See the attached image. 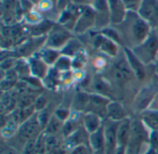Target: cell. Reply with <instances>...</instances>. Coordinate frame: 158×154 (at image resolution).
Wrapping results in <instances>:
<instances>
[{
    "mask_svg": "<svg viewBox=\"0 0 158 154\" xmlns=\"http://www.w3.org/2000/svg\"><path fill=\"white\" fill-rule=\"evenodd\" d=\"M41 130L43 129L39 124L37 116H32L31 118L19 125L17 132L19 139L25 143L29 140L37 139L41 134Z\"/></svg>",
    "mask_w": 158,
    "mask_h": 154,
    "instance_id": "cell-1",
    "label": "cell"
},
{
    "mask_svg": "<svg viewBox=\"0 0 158 154\" xmlns=\"http://www.w3.org/2000/svg\"><path fill=\"white\" fill-rule=\"evenodd\" d=\"M119 122L109 120L103 126L105 136V154H113L118 147V127Z\"/></svg>",
    "mask_w": 158,
    "mask_h": 154,
    "instance_id": "cell-2",
    "label": "cell"
},
{
    "mask_svg": "<svg viewBox=\"0 0 158 154\" xmlns=\"http://www.w3.org/2000/svg\"><path fill=\"white\" fill-rule=\"evenodd\" d=\"M137 50H141V57L146 58V62L153 60L158 51V39L155 36H148L144 43H141L137 48Z\"/></svg>",
    "mask_w": 158,
    "mask_h": 154,
    "instance_id": "cell-3",
    "label": "cell"
},
{
    "mask_svg": "<svg viewBox=\"0 0 158 154\" xmlns=\"http://www.w3.org/2000/svg\"><path fill=\"white\" fill-rule=\"evenodd\" d=\"M88 144L93 152H105V136L103 127L88 137Z\"/></svg>",
    "mask_w": 158,
    "mask_h": 154,
    "instance_id": "cell-4",
    "label": "cell"
},
{
    "mask_svg": "<svg viewBox=\"0 0 158 154\" xmlns=\"http://www.w3.org/2000/svg\"><path fill=\"white\" fill-rule=\"evenodd\" d=\"M110 10V19L114 23H119L125 17V6L122 0H107Z\"/></svg>",
    "mask_w": 158,
    "mask_h": 154,
    "instance_id": "cell-5",
    "label": "cell"
},
{
    "mask_svg": "<svg viewBox=\"0 0 158 154\" xmlns=\"http://www.w3.org/2000/svg\"><path fill=\"white\" fill-rule=\"evenodd\" d=\"M131 121L127 118H125L124 120L118 123V133H117L118 146L127 148L129 139H130V134H131Z\"/></svg>",
    "mask_w": 158,
    "mask_h": 154,
    "instance_id": "cell-6",
    "label": "cell"
},
{
    "mask_svg": "<svg viewBox=\"0 0 158 154\" xmlns=\"http://www.w3.org/2000/svg\"><path fill=\"white\" fill-rule=\"evenodd\" d=\"M103 126L101 125V120L98 115L94 113H87L83 116V128L88 135L96 132Z\"/></svg>",
    "mask_w": 158,
    "mask_h": 154,
    "instance_id": "cell-7",
    "label": "cell"
},
{
    "mask_svg": "<svg viewBox=\"0 0 158 154\" xmlns=\"http://www.w3.org/2000/svg\"><path fill=\"white\" fill-rule=\"evenodd\" d=\"M106 116H108L109 120L115 122H120L126 118L123 107L118 103H108V105L106 106Z\"/></svg>",
    "mask_w": 158,
    "mask_h": 154,
    "instance_id": "cell-8",
    "label": "cell"
},
{
    "mask_svg": "<svg viewBox=\"0 0 158 154\" xmlns=\"http://www.w3.org/2000/svg\"><path fill=\"white\" fill-rule=\"evenodd\" d=\"M132 72L133 71H132L131 67L128 64H126V62L121 61L115 67L113 74L117 80L126 81L131 78Z\"/></svg>",
    "mask_w": 158,
    "mask_h": 154,
    "instance_id": "cell-9",
    "label": "cell"
},
{
    "mask_svg": "<svg viewBox=\"0 0 158 154\" xmlns=\"http://www.w3.org/2000/svg\"><path fill=\"white\" fill-rule=\"evenodd\" d=\"M127 55L129 58V65L131 67L132 71L134 72V74L138 77V79H143L144 76V69L143 65L141 64L140 60L138 57H136L133 54H131L129 50H127Z\"/></svg>",
    "mask_w": 158,
    "mask_h": 154,
    "instance_id": "cell-10",
    "label": "cell"
},
{
    "mask_svg": "<svg viewBox=\"0 0 158 154\" xmlns=\"http://www.w3.org/2000/svg\"><path fill=\"white\" fill-rule=\"evenodd\" d=\"M68 38H69V34L63 29L54 30L49 37L48 44L51 46H59L62 45L66 41H68Z\"/></svg>",
    "mask_w": 158,
    "mask_h": 154,
    "instance_id": "cell-11",
    "label": "cell"
},
{
    "mask_svg": "<svg viewBox=\"0 0 158 154\" xmlns=\"http://www.w3.org/2000/svg\"><path fill=\"white\" fill-rule=\"evenodd\" d=\"M62 121L59 120L55 115L53 116H51L46 128H44V134L46 135H56L58 134L60 131H62L63 128V125H62Z\"/></svg>",
    "mask_w": 158,
    "mask_h": 154,
    "instance_id": "cell-12",
    "label": "cell"
},
{
    "mask_svg": "<svg viewBox=\"0 0 158 154\" xmlns=\"http://www.w3.org/2000/svg\"><path fill=\"white\" fill-rule=\"evenodd\" d=\"M45 147H46V152L49 154L51 152H53L59 148V142L56 135L45 134Z\"/></svg>",
    "mask_w": 158,
    "mask_h": 154,
    "instance_id": "cell-13",
    "label": "cell"
},
{
    "mask_svg": "<svg viewBox=\"0 0 158 154\" xmlns=\"http://www.w3.org/2000/svg\"><path fill=\"white\" fill-rule=\"evenodd\" d=\"M21 154H36V139L24 143Z\"/></svg>",
    "mask_w": 158,
    "mask_h": 154,
    "instance_id": "cell-14",
    "label": "cell"
},
{
    "mask_svg": "<svg viewBox=\"0 0 158 154\" xmlns=\"http://www.w3.org/2000/svg\"><path fill=\"white\" fill-rule=\"evenodd\" d=\"M101 47L105 52H107L110 55H115L116 54V46L114 45V43L107 39H103L102 43H101Z\"/></svg>",
    "mask_w": 158,
    "mask_h": 154,
    "instance_id": "cell-15",
    "label": "cell"
},
{
    "mask_svg": "<svg viewBox=\"0 0 158 154\" xmlns=\"http://www.w3.org/2000/svg\"><path fill=\"white\" fill-rule=\"evenodd\" d=\"M31 70L34 75L42 77L45 71V67L44 64L40 62V61H35L34 63L31 64Z\"/></svg>",
    "mask_w": 158,
    "mask_h": 154,
    "instance_id": "cell-16",
    "label": "cell"
},
{
    "mask_svg": "<svg viewBox=\"0 0 158 154\" xmlns=\"http://www.w3.org/2000/svg\"><path fill=\"white\" fill-rule=\"evenodd\" d=\"M89 103H90V96H88L87 94H84V93L77 94L75 104H76V106H77L78 108L84 107V106H86Z\"/></svg>",
    "mask_w": 158,
    "mask_h": 154,
    "instance_id": "cell-17",
    "label": "cell"
},
{
    "mask_svg": "<svg viewBox=\"0 0 158 154\" xmlns=\"http://www.w3.org/2000/svg\"><path fill=\"white\" fill-rule=\"evenodd\" d=\"M57 53L55 52L54 50H47L44 53V61H45L47 64H51L54 63L56 59H57Z\"/></svg>",
    "mask_w": 158,
    "mask_h": 154,
    "instance_id": "cell-18",
    "label": "cell"
},
{
    "mask_svg": "<svg viewBox=\"0 0 158 154\" xmlns=\"http://www.w3.org/2000/svg\"><path fill=\"white\" fill-rule=\"evenodd\" d=\"M126 8L133 9L134 7H140L143 0H122Z\"/></svg>",
    "mask_w": 158,
    "mask_h": 154,
    "instance_id": "cell-19",
    "label": "cell"
},
{
    "mask_svg": "<svg viewBox=\"0 0 158 154\" xmlns=\"http://www.w3.org/2000/svg\"><path fill=\"white\" fill-rule=\"evenodd\" d=\"M70 154H90L89 149L86 145H80L70 151Z\"/></svg>",
    "mask_w": 158,
    "mask_h": 154,
    "instance_id": "cell-20",
    "label": "cell"
},
{
    "mask_svg": "<svg viewBox=\"0 0 158 154\" xmlns=\"http://www.w3.org/2000/svg\"><path fill=\"white\" fill-rule=\"evenodd\" d=\"M55 116L59 119L61 120L62 122L66 121L69 117V112L67 110H63V109H58L56 113H55Z\"/></svg>",
    "mask_w": 158,
    "mask_h": 154,
    "instance_id": "cell-21",
    "label": "cell"
},
{
    "mask_svg": "<svg viewBox=\"0 0 158 154\" xmlns=\"http://www.w3.org/2000/svg\"><path fill=\"white\" fill-rule=\"evenodd\" d=\"M57 68L59 69H67L69 66V62L67 60L66 57H62V58H59L58 61H57Z\"/></svg>",
    "mask_w": 158,
    "mask_h": 154,
    "instance_id": "cell-22",
    "label": "cell"
},
{
    "mask_svg": "<svg viewBox=\"0 0 158 154\" xmlns=\"http://www.w3.org/2000/svg\"><path fill=\"white\" fill-rule=\"evenodd\" d=\"M44 105H45V101H44V99L42 98V97L38 98V99L36 100V102L34 103V107H35V109H37L38 111L44 110Z\"/></svg>",
    "mask_w": 158,
    "mask_h": 154,
    "instance_id": "cell-23",
    "label": "cell"
},
{
    "mask_svg": "<svg viewBox=\"0 0 158 154\" xmlns=\"http://www.w3.org/2000/svg\"><path fill=\"white\" fill-rule=\"evenodd\" d=\"M147 115H148V119H149L152 123L156 124L158 126V112L151 111V112H148Z\"/></svg>",
    "mask_w": 158,
    "mask_h": 154,
    "instance_id": "cell-24",
    "label": "cell"
},
{
    "mask_svg": "<svg viewBox=\"0 0 158 154\" xmlns=\"http://www.w3.org/2000/svg\"><path fill=\"white\" fill-rule=\"evenodd\" d=\"M1 154H19V153H18V152H17L15 149H13L12 147L6 146V147H3V148H2Z\"/></svg>",
    "mask_w": 158,
    "mask_h": 154,
    "instance_id": "cell-25",
    "label": "cell"
},
{
    "mask_svg": "<svg viewBox=\"0 0 158 154\" xmlns=\"http://www.w3.org/2000/svg\"><path fill=\"white\" fill-rule=\"evenodd\" d=\"M51 1H55V2H56L57 0H51Z\"/></svg>",
    "mask_w": 158,
    "mask_h": 154,
    "instance_id": "cell-26",
    "label": "cell"
}]
</instances>
